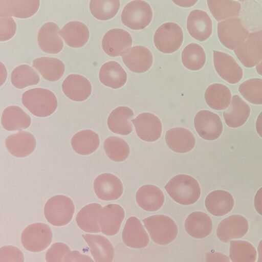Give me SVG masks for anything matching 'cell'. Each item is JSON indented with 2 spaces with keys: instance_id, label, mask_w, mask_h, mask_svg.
Returning a JSON list of instances; mask_svg holds the SVG:
<instances>
[{
  "instance_id": "cell-1",
  "label": "cell",
  "mask_w": 262,
  "mask_h": 262,
  "mask_svg": "<svg viewBox=\"0 0 262 262\" xmlns=\"http://www.w3.org/2000/svg\"><path fill=\"white\" fill-rule=\"evenodd\" d=\"M165 189L174 201L183 205L194 204L201 195V188L198 181L187 174L173 177L165 185Z\"/></svg>"
},
{
  "instance_id": "cell-2",
  "label": "cell",
  "mask_w": 262,
  "mask_h": 262,
  "mask_svg": "<svg viewBox=\"0 0 262 262\" xmlns=\"http://www.w3.org/2000/svg\"><path fill=\"white\" fill-rule=\"evenodd\" d=\"M23 105L34 116L46 117L52 115L57 107L54 94L43 88L30 89L23 94Z\"/></svg>"
},
{
  "instance_id": "cell-3",
  "label": "cell",
  "mask_w": 262,
  "mask_h": 262,
  "mask_svg": "<svg viewBox=\"0 0 262 262\" xmlns=\"http://www.w3.org/2000/svg\"><path fill=\"white\" fill-rule=\"evenodd\" d=\"M152 240L160 245L171 243L177 237L178 227L174 221L165 215H154L143 220Z\"/></svg>"
},
{
  "instance_id": "cell-4",
  "label": "cell",
  "mask_w": 262,
  "mask_h": 262,
  "mask_svg": "<svg viewBox=\"0 0 262 262\" xmlns=\"http://www.w3.org/2000/svg\"><path fill=\"white\" fill-rule=\"evenodd\" d=\"M75 212V206L69 197L57 195L51 197L44 206V215L53 226L61 227L69 224Z\"/></svg>"
},
{
  "instance_id": "cell-5",
  "label": "cell",
  "mask_w": 262,
  "mask_h": 262,
  "mask_svg": "<svg viewBox=\"0 0 262 262\" xmlns=\"http://www.w3.org/2000/svg\"><path fill=\"white\" fill-rule=\"evenodd\" d=\"M52 237V230L48 225L35 223L29 225L23 231L21 242L27 250L39 252L50 246Z\"/></svg>"
},
{
  "instance_id": "cell-6",
  "label": "cell",
  "mask_w": 262,
  "mask_h": 262,
  "mask_svg": "<svg viewBox=\"0 0 262 262\" xmlns=\"http://www.w3.org/2000/svg\"><path fill=\"white\" fill-rule=\"evenodd\" d=\"M152 18L150 6L144 1H133L127 4L121 13L122 23L128 28L135 30L146 27Z\"/></svg>"
},
{
  "instance_id": "cell-7",
  "label": "cell",
  "mask_w": 262,
  "mask_h": 262,
  "mask_svg": "<svg viewBox=\"0 0 262 262\" xmlns=\"http://www.w3.org/2000/svg\"><path fill=\"white\" fill-rule=\"evenodd\" d=\"M183 41V33L181 27L173 22L161 25L156 31L154 41L157 49L160 52L172 53L177 51Z\"/></svg>"
},
{
  "instance_id": "cell-8",
  "label": "cell",
  "mask_w": 262,
  "mask_h": 262,
  "mask_svg": "<svg viewBox=\"0 0 262 262\" xmlns=\"http://www.w3.org/2000/svg\"><path fill=\"white\" fill-rule=\"evenodd\" d=\"M217 35L224 46L234 50L245 41L249 32L239 18L233 17L218 23Z\"/></svg>"
},
{
  "instance_id": "cell-9",
  "label": "cell",
  "mask_w": 262,
  "mask_h": 262,
  "mask_svg": "<svg viewBox=\"0 0 262 262\" xmlns=\"http://www.w3.org/2000/svg\"><path fill=\"white\" fill-rule=\"evenodd\" d=\"M234 52L244 67L257 66L262 60V31L249 34L245 41Z\"/></svg>"
},
{
  "instance_id": "cell-10",
  "label": "cell",
  "mask_w": 262,
  "mask_h": 262,
  "mask_svg": "<svg viewBox=\"0 0 262 262\" xmlns=\"http://www.w3.org/2000/svg\"><path fill=\"white\" fill-rule=\"evenodd\" d=\"M194 125L199 135L208 141L219 138L223 129L219 116L208 110H201L197 113L194 119Z\"/></svg>"
},
{
  "instance_id": "cell-11",
  "label": "cell",
  "mask_w": 262,
  "mask_h": 262,
  "mask_svg": "<svg viewBox=\"0 0 262 262\" xmlns=\"http://www.w3.org/2000/svg\"><path fill=\"white\" fill-rule=\"evenodd\" d=\"M132 36L127 31L115 28L108 30L103 36L102 47L108 55L116 57L123 55L132 45Z\"/></svg>"
},
{
  "instance_id": "cell-12",
  "label": "cell",
  "mask_w": 262,
  "mask_h": 262,
  "mask_svg": "<svg viewBox=\"0 0 262 262\" xmlns=\"http://www.w3.org/2000/svg\"><path fill=\"white\" fill-rule=\"evenodd\" d=\"M136 133L142 140L154 142L158 140L162 132V125L160 119L150 113L140 114L131 120Z\"/></svg>"
},
{
  "instance_id": "cell-13",
  "label": "cell",
  "mask_w": 262,
  "mask_h": 262,
  "mask_svg": "<svg viewBox=\"0 0 262 262\" xmlns=\"http://www.w3.org/2000/svg\"><path fill=\"white\" fill-rule=\"evenodd\" d=\"M213 63L217 74L227 82L235 84L242 79L243 70L230 55L223 52L213 51Z\"/></svg>"
},
{
  "instance_id": "cell-14",
  "label": "cell",
  "mask_w": 262,
  "mask_h": 262,
  "mask_svg": "<svg viewBox=\"0 0 262 262\" xmlns=\"http://www.w3.org/2000/svg\"><path fill=\"white\" fill-rule=\"evenodd\" d=\"M93 188L97 196L106 201L117 200L123 192L121 180L110 173H104L97 176L94 180Z\"/></svg>"
},
{
  "instance_id": "cell-15",
  "label": "cell",
  "mask_w": 262,
  "mask_h": 262,
  "mask_svg": "<svg viewBox=\"0 0 262 262\" xmlns=\"http://www.w3.org/2000/svg\"><path fill=\"white\" fill-rule=\"evenodd\" d=\"M247 220L241 215H232L222 220L216 229V235L220 241L228 243L231 239L239 238L247 233Z\"/></svg>"
},
{
  "instance_id": "cell-16",
  "label": "cell",
  "mask_w": 262,
  "mask_h": 262,
  "mask_svg": "<svg viewBox=\"0 0 262 262\" xmlns=\"http://www.w3.org/2000/svg\"><path fill=\"white\" fill-rule=\"evenodd\" d=\"M124 216V209L120 205L111 204L105 206L101 210L99 219L101 231L108 236L116 234Z\"/></svg>"
},
{
  "instance_id": "cell-17",
  "label": "cell",
  "mask_w": 262,
  "mask_h": 262,
  "mask_svg": "<svg viewBox=\"0 0 262 262\" xmlns=\"http://www.w3.org/2000/svg\"><path fill=\"white\" fill-rule=\"evenodd\" d=\"M186 26L190 35L200 41L207 40L212 33V20L209 15L201 10L195 9L190 12Z\"/></svg>"
},
{
  "instance_id": "cell-18",
  "label": "cell",
  "mask_w": 262,
  "mask_h": 262,
  "mask_svg": "<svg viewBox=\"0 0 262 262\" xmlns=\"http://www.w3.org/2000/svg\"><path fill=\"white\" fill-rule=\"evenodd\" d=\"M39 5V1L0 0V16L29 18L37 12Z\"/></svg>"
},
{
  "instance_id": "cell-19",
  "label": "cell",
  "mask_w": 262,
  "mask_h": 262,
  "mask_svg": "<svg viewBox=\"0 0 262 262\" xmlns=\"http://www.w3.org/2000/svg\"><path fill=\"white\" fill-rule=\"evenodd\" d=\"M122 60L131 71L142 73L147 71L153 62V56L150 51L145 47H133L122 55Z\"/></svg>"
},
{
  "instance_id": "cell-20",
  "label": "cell",
  "mask_w": 262,
  "mask_h": 262,
  "mask_svg": "<svg viewBox=\"0 0 262 262\" xmlns=\"http://www.w3.org/2000/svg\"><path fill=\"white\" fill-rule=\"evenodd\" d=\"M62 89L68 98L75 101L85 100L92 93V86L89 80L78 74L68 75L62 82Z\"/></svg>"
},
{
  "instance_id": "cell-21",
  "label": "cell",
  "mask_w": 262,
  "mask_h": 262,
  "mask_svg": "<svg viewBox=\"0 0 262 262\" xmlns=\"http://www.w3.org/2000/svg\"><path fill=\"white\" fill-rule=\"evenodd\" d=\"M122 237L124 243L133 248H143L149 243L147 232L140 220L135 216H131L127 220Z\"/></svg>"
},
{
  "instance_id": "cell-22",
  "label": "cell",
  "mask_w": 262,
  "mask_h": 262,
  "mask_svg": "<svg viewBox=\"0 0 262 262\" xmlns=\"http://www.w3.org/2000/svg\"><path fill=\"white\" fill-rule=\"evenodd\" d=\"M36 144L34 136L26 131H20L10 135L5 141L8 151L18 158H24L30 155L34 151Z\"/></svg>"
},
{
  "instance_id": "cell-23",
  "label": "cell",
  "mask_w": 262,
  "mask_h": 262,
  "mask_svg": "<svg viewBox=\"0 0 262 262\" xmlns=\"http://www.w3.org/2000/svg\"><path fill=\"white\" fill-rule=\"evenodd\" d=\"M59 28L54 23L48 22L40 28L37 36L40 49L49 54H57L62 49L63 43L59 36Z\"/></svg>"
},
{
  "instance_id": "cell-24",
  "label": "cell",
  "mask_w": 262,
  "mask_h": 262,
  "mask_svg": "<svg viewBox=\"0 0 262 262\" xmlns=\"http://www.w3.org/2000/svg\"><path fill=\"white\" fill-rule=\"evenodd\" d=\"M166 143L172 151L186 153L194 147L195 139L192 133L183 127H174L168 130L165 135Z\"/></svg>"
},
{
  "instance_id": "cell-25",
  "label": "cell",
  "mask_w": 262,
  "mask_h": 262,
  "mask_svg": "<svg viewBox=\"0 0 262 262\" xmlns=\"http://www.w3.org/2000/svg\"><path fill=\"white\" fill-rule=\"evenodd\" d=\"M82 237L90 247L95 262L113 261L114 248L106 237L92 234H83Z\"/></svg>"
},
{
  "instance_id": "cell-26",
  "label": "cell",
  "mask_w": 262,
  "mask_h": 262,
  "mask_svg": "<svg viewBox=\"0 0 262 262\" xmlns=\"http://www.w3.org/2000/svg\"><path fill=\"white\" fill-rule=\"evenodd\" d=\"M250 114V108L238 95H234L229 106L223 113L225 121L230 127L237 128L244 125Z\"/></svg>"
},
{
  "instance_id": "cell-27",
  "label": "cell",
  "mask_w": 262,
  "mask_h": 262,
  "mask_svg": "<svg viewBox=\"0 0 262 262\" xmlns=\"http://www.w3.org/2000/svg\"><path fill=\"white\" fill-rule=\"evenodd\" d=\"M205 206L211 214L220 216L230 212L234 205L233 197L225 190H217L209 193L205 201Z\"/></svg>"
},
{
  "instance_id": "cell-28",
  "label": "cell",
  "mask_w": 262,
  "mask_h": 262,
  "mask_svg": "<svg viewBox=\"0 0 262 262\" xmlns=\"http://www.w3.org/2000/svg\"><path fill=\"white\" fill-rule=\"evenodd\" d=\"M59 34L69 46L78 48L87 43L90 31L88 27L83 23L73 21L66 24L59 30Z\"/></svg>"
},
{
  "instance_id": "cell-29",
  "label": "cell",
  "mask_w": 262,
  "mask_h": 262,
  "mask_svg": "<svg viewBox=\"0 0 262 262\" xmlns=\"http://www.w3.org/2000/svg\"><path fill=\"white\" fill-rule=\"evenodd\" d=\"M136 199L138 205L143 210L155 211L163 206L164 195L156 186L145 185L137 190Z\"/></svg>"
},
{
  "instance_id": "cell-30",
  "label": "cell",
  "mask_w": 262,
  "mask_h": 262,
  "mask_svg": "<svg viewBox=\"0 0 262 262\" xmlns=\"http://www.w3.org/2000/svg\"><path fill=\"white\" fill-rule=\"evenodd\" d=\"M134 116L132 110L127 106H119L115 108L107 119V126L114 133L126 136L133 130L131 119Z\"/></svg>"
},
{
  "instance_id": "cell-31",
  "label": "cell",
  "mask_w": 262,
  "mask_h": 262,
  "mask_svg": "<svg viewBox=\"0 0 262 262\" xmlns=\"http://www.w3.org/2000/svg\"><path fill=\"white\" fill-rule=\"evenodd\" d=\"M102 208L98 203H92L84 206L76 216L78 226L86 232H100L101 230L99 219Z\"/></svg>"
},
{
  "instance_id": "cell-32",
  "label": "cell",
  "mask_w": 262,
  "mask_h": 262,
  "mask_svg": "<svg viewBox=\"0 0 262 262\" xmlns=\"http://www.w3.org/2000/svg\"><path fill=\"white\" fill-rule=\"evenodd\" d=\"M99 77L103 84L116 89L125 84L127 80V74L118 62L110 61L101 66Z\"/></svg>"
},
{
  "instance_id": "cell-33",
  "label": "cell",
  "mask_w": 262,
  "mask_h": 262,
  "mask_svg": "<svg viewBox=\"0 0 262 262\" xmlns=\"http://www.w3.org/2000/svg\"><path fill=\"white\" fill-rule=\"evenodd\" d=\"M185 229L187 233L196 238H203L211 232L212 223L206 213L195 211L191 213L185 222Z\"/></svg>"
},
{
  "instance_id": "cell-34",
  "label": "cell",
  "mask_w": 262,
  "mask_h": 262,
  "mask_svg": "<svg viewBox=\"0 0 262 262\" xmlns=\"http://www.w3.org/2000/svg\"><path fill=\"white\" fill-rule=\"evenodd\" d=\"M30 117L20 107L9 106L3 112L1 123L7 130H20L29 127L31 124Z\"/></svg>"
},
{
  "instance_id": "cell-35",
  "label": "cell",
  "mask_w": 262,
  "mask_h": 262,
  "mask_svg": "<svg viewBox=\"0 0 262 262\" xmlns=\"http://www.w3.org/2000/svg\"><path fill=\"white\" fill-rule=\"evenodd\" d=\"M73 150L81 155H89L98 148L100 139L98 135L90 129L80 130L75 134L71 139Z\"/></svg>"
},
{
  "instance_id": "cell-36",
  "label": "cell",
  "mask_w": 262,
  "mask_h": 262,
  "mask_svg": "<svg viewBox=\"0 0 262 262\" xmlns=\"http://www.w3.org/2000/svg\"><path fill=\"white\" fill-rule=\"evenodd\" d=\"M229 89L221 83H213L207 88L205 99L208 105L215 110H223L229 106L231 101Z\"/></svg>"
},
{
  "instance_id": "cell-37",
  "label": "cell",
  "mask_w": 262,
  "mask_h": 262,
  "mask_svg": "<svg viewBox=\"0 0 262 262\" xmlns=\"http://www.w3.org/2000/svg\"><path fill=\"white\" fill-rule=\"evenodd\" d=\"M33 66L46 80L55 81L63 75L65 67L59 59L49 57H41L35 59Z\"/></svg>"
},
{
  "instance_id": "cell-38",
  "label": "cell",
  "mask_w": 262,
  "mask_h": 262,
  "mask_svg": "<svg viewBox=\"0 0 262 262\" xmlns=\"http://www.w3.org/2000/svg\"><path fill=\"white\" fill-rule=\"evenodd\" d=\"M210 11L217 21L233 18L239 15L241 4L234 1H207Z\"/></svg>"
},
{
  "instance_id": "cell-39",
  "label": "cell",
  "mask_w": 262,
  "mask_h": 262,
  "mask_svg": "<svg viewBox=\"0 0 262 262\" xmlns=\"http://www.w3.org/2000/svg\"><path fill=\"white\" fill-rule=\"evenodd\" d=\"M183 65L191 71H197L204 66L206 56L203 48L199 44L191 43L185 47L182 52Z\"/></svg>"
},
{
  "instance_id": "cell-40",
  "label": "cell",
  "mask_w": 262,
  "mask_h": 262,
  "mask_svg": "<svg viewBox=\"0 0 262 262\" xmlns=\"http://www.w3.org/2000/svg\"><path fill=\"white\" fill-rule=\"evenodd\" d=\"M107 156L115 162H122L129 156L130 148L127 143L123 139L112 136L106 138L103 144Z\"/></svg>"
},
{
  "instance_id": "cell-41",
  "label": "cell",
  "mask_w": 262,
  "mask_h": 262,
  "mask_svg": "<svg viewBox=\"0 0 262 262\" xmlns=\"http://www.w3.org/2000/svg\"><path fill=\"white\" fill-rule=\"evenodd\" d=\"M40 78L37 73L27 64L15 68L11 74L12 84L17 89H23L38 83Z\"/></svg>"
},
{
  "instance_id": "cell-42",
  "label": "cell",
  "mask_w": 262,
  "mask_h": 262,
  "mask_svg": "<svg viewBox=\"0 0 262 262\" xmlns=\"http://www.w3.org/2000/svg\"><path fill=\"white\" fill-rule=\"evenodd\" d=\"M120 6L118 0H92L90 10L97 19L106 20L113 18L118 13Z\"/></svg>"
},
{
  "instance_id": "cell-43",
  "label": "cell",
  "mask_w": 262,
  "mask_h": 262,
  "mask_svg": "<svg viewBox=\"0 0 262 262\" xmlns=\"http://www.w3.org/2000/svg\"><path fill=\"white\" fill-rule=\"evenodd\" d=\"M230 258L232 262H255L256 251L253 246L244 241H231Z\"/></svg>"
},
{
  "instance_id": "cell-44",
  "label": "cell",
  "mask_w": 262,
  "mask_h": 262,
  "mask_svg": "<svg viewBox=\"0 0 262 262\" xmlns=\"http://www.w3.org/2000/svg\"><path fill=\"white\" fill-rule=\"evenodd\" d=\"M238 91L248 102L254 104H262V79L252 78L240 84Z\"/></svg>"
},
{
  "instance_id": "cell-45",
  "label": "cell",
  "mask_w": 262,
  "mask_h": 262,
  "mask_svg": "<svg viewBox=\"0 0 262 262\" xmlns=\"http://www.w3.org/2000/svg\"><path fill=\"white\" fill-rule=\"evenodd\" d=\"M71 251L69 247L63 243H55L48 250L46 254L47 262H63L65 256Z\"/></svg>"
},
{
  "instance_id": "cell-46",
  "label": "cell",
  "mask_w": 262,
  "mask_h": 262,
  "mask_svg": "<svg viewBox=\"0 0 262 262\" xmlns=\"http://www.w3.org/2000/svg\"><path fill=\"white\" fill-rule=\"evenodd\" d=\"M0 262H24L22 251L13 246H4L0 249Z\"/></svg>"
},
{
  "instance_id": "cell-47",
  "label": "cell",
  "mask_w": 262,
  "mask_h": 262,
  "mask_svg": "<svg viewBox=\"0 0 262 262\" xmlns=\"http://www.w3.org/2000/svg\"><path fill=\"white\" fill-rule=\"evenodd\" d=\"M16 25L11 17H0V40L7 41L11 39L15 34Z\"/></svg>"
},
{
  "instance_id": "cell-48",
  "label": "cell",
  "mask_w": 262,
  "mask_h": 262,
  "mask_svg": "<svg viewBox=\"0 0 262 262\" xmlns=\"http://www.w3.org/2000/svg\"><path fill=\"white\" fill-rule=\"evenodd\" d=\"M63 262H94V261L89 256L74 250L67 253L64 258Z\"/></svg>"
},
{
  "instance_id": "cell-49",
  "label": "cell",
  "mask_w": 262,
  "mask_h": 262,
  "mask_svg": "<svg viewBox=\"0 0 262 262\" xmlns=\"http://www.w3.org/2000/svg\"><path fill=\"white\" fill-rule=\"evenodd\" d=\"M206 262H230L226 255L217 252H210L206 253Z\"/></svg>"
},
{
  "instance_id": "cell-50",
  "label": "cell",
  "mask_w": 262,
  "mask_h": 262,
  "mask_svg": "<svg viewBox=\"0 0 262 262\" xmlns=\"http://www.w3.org/2000/svg\"><path fill=\"white\" fill-rule=\"evenodd\" d=\"M254 204L256 211L262 215V187L257 191L255 195Z\"/></svg>"
},
{
  "instance_id": "cell-51",
  "label": "cell",
  "mask_w": 262,
  "mask_h": 262,
  "mask_svg": "<svg viewBox=\"0 0 262 262\" xmlns=\"http://www.w3.org/2000/svg\"><path fill=\"white\" fill-rule=\"evenodd\" d=\"M255 127L257 134L262 138V112H261L257 118Z\"/></svg>"
},
{
  "instance_id": "cell-52",
  "label": "cell",
  "mask_w": 262,
  "mask_h": 262,
  "mask_svg": "<svg viewBox=\"0 0 262 262\" xmlns=\"http://www.w3.org/2000/svg\"><path fill=\"white\" fill-rule=\"evenodd\" d=\"M177 5L182 7H190L194 5L197 1H173Z\"/></svg>"
},
{
  "instance_id": "cell-53",
  "label": "cell",
  "mask_w": 262,
  "mask_h": 262,
  "mask_svg": "<svg viewBox=\"0 0 262 262\" xmlns=\"http://www.w3.org/2000/svg\"><path fill=\"white\" fill-rule=\"evenodd\" d=\"M258 258L257 262H262V240H261L258 244Z\"/></svg>"
},
{
  "instance_id": "cell-54",
  "label": "cell",
  "mask_w": 262,
  "mask_h": 262,
  "mask_svg": "<svg viewBox=\"0 0 262 262\" xmlns=\"http://www.w3.org/2000/svg\"><path fill=\"white\" fill-rule=\"evenodd\" d=\"M256 70L257 72L260 75L262 76V60L256 66Z\"/></svg>"
}]
</instances>
